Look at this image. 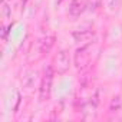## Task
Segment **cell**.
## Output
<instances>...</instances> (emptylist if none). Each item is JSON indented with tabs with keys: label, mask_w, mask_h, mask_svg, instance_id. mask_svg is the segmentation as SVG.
Listing matches in <instances>:
<instances>
[{
	"label": "cell",
	"mask_w": 122,
	"mask_h": 122,
	"mask_svg": "<svg viewBox=\"0 0 122 122\" xmlns=\"http://www.w3.org/2000/svg\"><path fill=\"white\" fill-rule=\"evenodd\" d=\"M53 68L49 66L46 71H45V75L40 81V88H39V96H40V101L45 102L50 98V92H52V82H53Z\"/></svg>",
	"instance_id": "cell-1"
},
{
	"label": "cell",
	"mask_w": 122,
	"mask_h": 122,
	"mask_svg": "<svg viewBox=\"0 0 122 122\" xmlns=\"http://www.w3.org/2000/svg\"><path fill=\"white\" fill-rule=\"evenodd\" d=\"M53 71L59 75H63L71 68V55L68 50H60L53 59Z\"/></svg>",
	"instance_id": "cell-2"
},
{
	"label": "cell",
	"mask_w": 122,
	"mask_h": 122,
	"mask_svg": "<svg viewBox=\"0 0 122 122\" xmlns=\"http://www.w3.org/2000/svg\"><path fill=\"white\" fill-rule=\"evenodd\" d=\"M91 47H92V45L88 43V45L81 46V47L76 50V53H75V65H76L78 71H83L85 68H88L89 60H91V57H92V55L89 53Z\"/></svg>",
	"instance_id": "cell-3"
},
{
	"label": "cell",
	"mask_w": 122,
	"mask_h": 122,
	"mask_svg": "<svg viewBox=\"0 0 122 122\" xmlns=\"http://www.w3.org/2000/svg\"><path fill=\"white\" fill-rule=\"evenodd\" d=\"M83 7H85V5L82 0H72L69 5V15L73 17H78L83 12Z\"/></svg>",
	"instance_id": "cell-4"
},
{
	"label": "cell",
	"mask_w": 122,
	"mask_h": 122,
	"mask_svg": "<svg viewBox=\"0 0 122 122\" xmlns=\"http://www.w3.org/2000/svg\"><path fill=\"white\" fill-rule=\"evenodd\" d=\"M72 36L79 43L81 42H89L92 39V36H93V32L92 30H76V32L72 33Z\"/></svg>",
	"instance_id": "cell-5"
},
{
	"label": "cell",
	"mask_w": 122,
	"mask_h": 122,
	"mask_svg": "<svg viewBox=\"0 0 122 122\" xmlns=\"http://www.w3.org/2000/svg\"><path fill=\"white\" fill-rule=\"evenodd\" d=\"M55 43V37L53 36H47L45 39H42L39 42V47H40V53H47L50 50V47L53 46Z\"/></svg>",
	"instance_id": "cell-6"
},
{
	"label": "cell",
	"mask_w": 122,
	"mask_h": 122,
	"mask_svg": "<svg viewBox=\"0 0 122 122\" xmlns=\"http://www.w3.org/2000/svg\"><path fill=\"white\" fill-rule=\"evenodd\" d=\"M0 10H2V16L3 19H9L12 12H10V7L7 6V3L5 2V0H2V3H0Z\"/></svg>",
	"instance_id": "cell-7"
},
{
	"label": "cell",
	"mask_w": 122,
	"mask_h": 122,
	"mask_svg": "<svg viewBox=\"0 0 122 122\" xmlns=\"http://www.w3.org/2000/svg\"><path fill=\"white\" fill-rule=\"evenodd\" d=\"M26 3V0H22V5H25Z\"/></svg>",
	"instance_id": "cell-8"
}]
</instances>
